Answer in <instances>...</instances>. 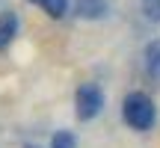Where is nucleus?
<instances>
[{
	"label": "nucleus",
	"mask_w": 160,
	"mask_h": 148,
	"mask_svg": "<svg viewBox=\"0 0 160 148\" xmlns=\"http://www.w3.org/2000/svg\"><path fill=\"white\" fill-rule=\"evenodd\" d=\"M122 119L133 131H151L154 119H157L151 95H145V92H128L125 101H122Z\"/></svg>",
	"instance_id": "1"
},
{
	"label": "nucleus",
	"mask_w": 160,
	"mask_h": 148,
	"mask_svg": "<svg viewBox=\"0 0 160 148\" xmlns=\"http://www.w3.org/2000/svg\"><path fill=\"white\" fill-rule=\"evenodd\" d=\"M74 107H77V119L80 121H92L98 113L104 110V92L98 83H80L77 95H74Z\"/></svg>",
	"instance_id": "2"
},
{
	"label": "nucleus",
	"mask_w": 160,
	"mask_h": 148,
	"mask_svg": "<svg viewBox=\"0 0 160 148\" xmlns=\"http://www.w3.org/2000/svg\"><path fill=\"white\" fill-rule=\"evenodd\" d=\"M15 33H18V18L12 12H0V51H6L12 45Z\"/></svg>",
	"instance_id": "3"
},
{
	"label": "nucleus",
	"mask_w": 160,
	"mask_h": 148,
	"mask_svg": "<svg viewBox=\"0 0 160 148\" xmlns=\"http://www.w3.org/2000/svg\"><path fill=\"white\" fill-rule=\"evenodd\" d=\"M145 74L154 83H160V39L145 47Z\"/></svg>",
	"instance_id": "4"
},
{
	"label": "nucleus",
	"mask_w": 160,
	"mask_h": 148,
	"mask_svg": "<svg viewBox=\"0 0 160 148\" xmlns=\"http://www.w3.org/2000/svg\"><path fill=\"white\" fill-rule=\"evenodd\" d=\"M77 15L80 18H104L107 3L104 0H77Z\"/></svg>",
	"instance_id": "5"
},
{
	"label": "nucleus",
	"mask_w": 160,
	"mask_h": 148,
	"mask_svg": "<svg viewBox=\"0 0 160 148\" xmlns=\"http://www.w3.org/2000/svg\"><path fill=\"white\" fill-rule=\"evenodd\" d=\"M30 3H36L42 12H48L51 18H62L65 12H68V0H30Z\"/></svg>",
	"instance_id": "6"
},
{
	"label": "nucleus",
	"mask_w": 160,
	"mask_h": 148,
	"mask_svg": "<svg viewBox=\"0 0 160 148\" xmlns=\"http://www.w3.org/2000/svg\"><path fill=\"white\" fill-rule=\"evenodd\" d=\"M51 148H77V139H74L71 131H59V133H53Z\"/></svg>",
	"instance_id": "7"
},
{
	"label": "nucleus",
	"mask_w": 160,
	"mask_h": 148,
	"mask_svg": "<svg viewBox=\"0 0 160 148\" xmlns=\"http://www.w3.org/2000/svg\"><path fill=\"white\" fill-rule=\"evenodd\" d=\"M142 3H160V0H142Z\"/></svg>",
	"instance_id": "8"
},
{
	"label": "nucleus",
	"mask_w": 160,
	"mask_h": 148,
	"mask_svg": "<svg viewBox=\"0 0 160 148\" xmlns=\"http://www.w3.org/2000/svg\"><path fill=\"white\" fill-rule=\"evenodd\" d=\"M27 148H36V145H27Z\"/></svg>",
	"instance_id": "9"
}]
</instances>
